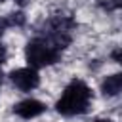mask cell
<instances>
[{
    "label": "cell",
    "instance_id": "cell-4",
    "mask_svg": "<svg viewBox=\"0 0 122 122\" xmlns=\"http://www.w3.org/2000/svg\"><path fill=\"white\" fill-rule=\"evenodd\" d=\"M13 112H15L19 118L30 120V118H36V116H40L42 112H46V103L29 97V99H23V101L15 103V105H13Z\"/></svg>",
    "mask_w": 122,
    "mask_h": 122
},
{
    "label": "cell",
    "instance_id": "cell-7",
    "mask_svg": "<svg viewBox=\"0 0 122 122\" xmlns=\"http://www.w3.org/2000/svg\"><path fill=\"white\" fill-rule=\"evenodd\" d=\"M111 59H112L114 63L122 65V48H116V50H112V51H111Z\"/></svg>",
    "mask_w": 122,
    "mask_h": 122
},
{
    "label": "cell",
    "instance_id": "cell-1",
    "mask_svg": "<svg viewBox=\"0 0 122 122\" xmlns=\"http://www.w3.org/2000/svg\"><path fill=\"white\" fill-rule=\"evenodd\" d=\"M92 99H93L92 88L84 80L74 78L65 86L61 97L55 101V111L61 116H78L88 112Z\"/></svg>",
    "mask_w": 122,
    "mask_h": 122
},
{
    "label": "cell",
    "instance_id": "cell-3",
    "mask_svg": "<svg viewBox=\"0 0 122 122\" xmlns=\"http://www.w3.org/2000/svg\"><path fill=\"white\" fill-rule=\"evenodd\" d=\"M8 76H10L11 84H13L17 90H21V92H32V90L38 88V84H40V74H38V71L32 69V67L15 69V71H11Z\"/></svg>",
    "mask_w": 122,
    "mask_h": 122
},
{
    "label": "cell",
    "instance_id": "cell-11",
    "mask_svg": "<svg viewBox=\"0 0 122 122\" xmlns=\"http://www.w3.org/2000/svg\"><path fill=\"white\" fill-rule=\"evenodd\" d=\"M0 84H2V72H0Z\"/></svg>",
    "mask_w": 122,
    "mask_h": 122
},
{
    "label": "cell",
    "instance_id": "cell-2",
    "mask_svg": "<svg viewBox=\"0 0 122 122\" xmlns=\"http://www.w3.org/2000/svg\"><path fill=\"white\" fill-rule=\"evenodd\" d=\"M25 59H27L29 67L38 71V69L55 65L61 59V50L55 48L48 38L36 34V38L29 40L25 46Z\"/></svg>",
    "mask_w": 122,
    "mask_h": 122
},
{
    "label": "cell",
    "instance_id": "cell-6",
    "mask_svg": "<svg viewBox=\"0 0 122 122\" xmlns=\"http://www.w3.org/2000/svg\"><path fill=\"white\" fill-rule=\"evenodd\" d=\"M8 21H10V27H23L27 17H25L23 11H13V13L8 15Z\"/></svg>",
    "mask_w": 122,
    "mask_h": 122
},
{
    "label": "cell",
    "instance_id": "cell-12",
    "mask_svg": "<svg viewBox=\"0 0 122 122\" xmlns=\"http://www.w3.org/2000/svg\"><path fill=\"white\" fill-rule=\"evenodd\" d=\"M0 2H4V0H0Z\"/></svg>",
    "mask_w": 122,
    "mask_h": 122
},
{
    "label": "cell",
    "instance_id": "cell-8",
    "mask_svg": "<svg viewBox=\"0 0 122 122\" xmlns=\"http://www.w3.org/2000/svg\"><path fill=\"white\" fill-rule=\"evenodd\" d=\"M103 8H105V10H114V8H120V10H122V0H114V2H111V4H103Z\"/></svg>",
    "mask_w": 122,
    "mask_h": 122
},
{
    "label": "cell",
    "instance_id": "cell-10",
    "mask_svg": "<svg viewBox=\"0 0 122 122\" xmlns=\"http://www.w3.org/2000/svg\"><path fill=\"white\" fill-rule=\"evenodd\" d=\"M95 122H114V120H111V118H97Z\"/></svg>",
    "mask_w": 122,
    "mask_h": 122
},
{
    "label": "cell",
    "instance_id": "cell-5",
    "mask_svg": "<svg viewBox=\"0 0 122 122\" xmlns=\"http://www.w3.org/2000/svg\"><path fill=\"white\" fill-rule=\"evenodd\" d=\"M122 92V72L111 74L101 82V93L105 97H114Z\"/></svg>",
    "mask_w": 122,
    "mask_h": 122
},
{
    "label": "cell",
    "instance_id": "cell-9",
    "mask_svg": "<svg viewBox=\"0 0 122 122\" xmlns=\"http://www.w3.org/2000/svg\"><path fill=\"white\" fill-rule=\"evenodd\" d=\"M6 57H8V51H6V48H4V44L0 42V65L6 61Z\"/></svg>",
    "mask_w": 122,
    "mask_h": 122
}]
</instances>
